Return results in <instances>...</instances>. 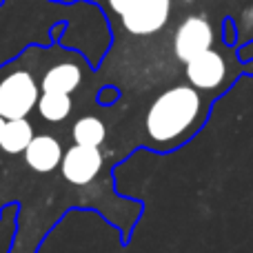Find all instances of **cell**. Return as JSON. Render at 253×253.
I'll return each instance as SVG.
<instances>
[{
	"mask_svg": "<svg viewBox=\"0 0 253 253\" xmlns=\"http://www.w3.org/2000/svg\"><path fill=\"white\" fill-rule=\"evenodd\" d=\"M83 83V69L76 62H58L44 71L40 80V91L74 93Z\"/></svg>",
	"mask_w": 253,
	"mask_h": 253,
	"instance_id": "obj_8",
	"label": "cell"
},
{
	"mask_svg": "<svg viewBox=\"0 0 253 253\" xmlns=\"http://www.w3.org/2000/svg\"><path fill=\"white\" fill-rule=\"evenodd\" d=\"M22 156H25L27 167L34 169L36 173H51L56 167H60L65 151H62V144L56 135L38 133L34 135V140L29 142Z\"/></svg>",
	"mask_w": 253,
	"mask_h": 253,
	"instance_id": "obj_7",
	"label": "cell"
},
{
	"mask_svg": "<svg viewBox=\"0 0 253 253\" xmlns=\"http://www.w3.org/2000/svg\"><path fill=\"white\" fill-rule=\"evenodd\" d=\"M116 98H118V91H116V89H102L100 96H98V100H100L102 105H107V102H114Z\"/></svg>",
	"mask_w": 253,
	"mask_h": 253,
	"instance_id": "obj_13",
	"label": "cell"
},
{
	"mask_svg": "<svg viewBox=\"0 0 253 253\" xmlns=\"http://www.w3.org/2000/svg\"><path fill=\"white\" fill-rule=\"evenodd\" d=\"M105 165V156L98 147L71 144L60 162V173L69 184H89Z\"/></svg>",
	"mask_w": 253,
	"mask_h": 253,
	"instance_id": "obj_5",
	"label": "cell"
},
{
	"mask_svg": "<svg viewBox=\"0 0 253 253\" xmlns=\"http://www.w3.org/2000/svg\"><path fill=\"white\" fill-rule=\"evenodd\" d=\"M38 83L27 69H16L0 78V116L4 120L27 118L38 105Z\"/></svg>",
	"mask_w": 253,
	"mask_h": 253,
	"instance_id": "obj_2",
	"label": "cell"
},
{
	"mask_svg": "<svg viewBox=\"0 0 253 253\" xmlns=\"http://www.w3.org/2000/svg\"><path fill=\"white\" fill-rule=\"evenodd\" d=\"M71 138L74 144H83V147H100L107 140V126L96 116H83L74 123L71 129Z\"/></svg>",
	"mask_w": 253,
	"mask_h": 253,
	"instance_id": "obj_10",
	"label": "cell"
},
{
	"mask_svg": "<svg viewBox=\"0 0 253 253\" xmlns=\"http://www.w3.org/2000/svg\"><path fill=\"white\" fill-rule=\"evenodd\" d=\"M205 116L207 109L200 91L191 84H178L162 91L151 102L144 118V129L153 147H160L162 151L184 142L193 129L202 125Z\"/></svg>",
	"mask_w": 253,
	"mask_h": 253,
	"instance_id": "obj_1",
	"label": "cell"
},
{
	"mask_svg": "<svg viewBox=\"0 0 253 253\" xmlns=\"http://www.w3.org/2000/svg\"><path fill=\"white\" fill-rule=\"evenodd\" d=\"M4 123H7V120H4L2 116H0V138H2V129H4Z\"/></svg>",
	"mask_w": 253,
	"mask_h": 253,
	"instance_id": "obj_14",
	"label": "cell"
},
{
	"mask_svg": "<svg viewBox=\"0 0 253 253\" xmlns=\"http://www.w3.org/2000/svg\"><path fill=\"white\" fill-rule=\"evenodd\" d=\"M213 44V27L205 16H189L178 25L173 36V53L187 65L196 56L209 51Z\"/></svg>",
	"mask_w": 253,
	"mask_h": 253,
	"instance_id": "obj_4",
	"label": "cell"
},
{
	"mask_svg": "<svg viewBox=\"0 0 253 253\" xmlns=\"http://www.w3.org/2000/svg\"><path fill=\"white\" fill-rule=\"evenodd\" d=\"M38 114L47 123H62L71 114V96L69 93H56V91H42L38 98Z\"/></svg>",
	"mask_w": 253,
	"mask_h": 253,
	"instance_id": "obj_11",
	"label": "cell"
},
{
	"mask_svg": "<svg viewBox=\"0 0 253 253\" xmlns=\"http://www.w3.org/2000/svg\"><path fill=\"white\" fill-rule=\"evenodd\" d=\"M118 18L129 34L151 36L167 27L171 18V0H133Z\"/></svg>",
	"mask_w": 253,
	"mask_h": 253,
	"instance_id": "obj_3",
	"label": "cell"
},
{
	"mask_svg": "<svg viewBox=\"0 0 253 253\" xmlns=\"http://www.w3.org/2000/svg\"><path fill=\"white\" fill-rule=\"evenodd\" d=\"M131 2H133V0H109V7H111V11H114L116 16H120V13H123Z\"/></svg>",
	"mask_w": 253,
	"mask_h": 253,
	"instance_id": "obj_12",
	"label": "cell"
},
{
	"mask_svg": "<svg viewBox=\"0 0 253 253\" xmlns=\"http://www.w3.org/2000/svg\"><path fill=\"white\" fill-rule=\"evenodd\" d=\"M224 78H227V62L213 49L187 62V80L198 91H215L224 84Z\"/></svg>",
	"mask_w": 253,
	"mask_h": 253,
	"instance_id": "obj_6",
	"label": "cell"
},
{
	"mask_svg": "<svg viewBox=\"0 0 253 253\" xmlns=\"http://www.w3.org/2000/svg\"><path fill=\"white\" fill-rule=\"evenodd\" d=\"M34 126L27 118L18 120H7L2 129V138H0V149L9 156L16 153H25V149L29 147V142L34 140Z\"/></svg>",
	"mask_w": 253,
	"mask_h": 253,
	"instance_id": "obj_9",
	"label": "cell"
}]
</instances>
